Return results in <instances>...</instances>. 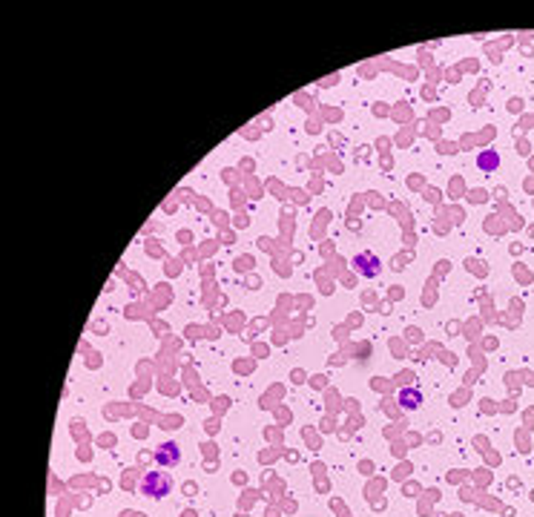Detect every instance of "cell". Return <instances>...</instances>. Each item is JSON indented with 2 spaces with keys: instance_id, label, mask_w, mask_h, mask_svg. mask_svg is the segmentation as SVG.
Listing matches in <instances>:
<instances>
[{
  "instance_id": "6da1fadb",
  "label": "cell",
  "mask_w": 534,
  "mask_h": 517,
  "mask_svg": "<svg viewBox=\"0 0 534 517\" xmlns=\"http://www.w3.org/2000/svg\"><path fill=\"white\" fill-rule=\"evenodd\" d=\"M141 488H144V495H150V497H164V495H169V488H173V477L167 472H150L141 480Z\"/></svg>"
},
{
  "instance_id": "3957f363",
  "label": "cell",
  "mask_w": 534,
  "mask_h": 517,
  "mask_svg": "<svg viewBox=\"0 0 534 517\" xmlns=\"http://www.w3.org/2000/svg\"><path fill=\"white\" fill-rule=\"evenodd\" d=\"M178 460H181V449H178V442H161L158 449H155V463L158 465H167V468H173V465H178Z\"/></svg>"
},
{
  "instance_id": "7a4b0ae2",
  "label": "cell",
  "mask_w": 534,
  "mask_h": 517,
  "mask_svg": "<svg viewBox=\"0 0 534 517\" xmlns=\"http://www.w3.org/2000/svg\"><path fill=\"white\" fill-rule=\"evenodd\" d=\"M351 265H353V270H356L359 276H365V279H374V276H379V270H382V265H379V256H374L371 250H365V253H356Z\"/></svg>"
},
{
  "instance_id": "277c9868",
  "label": "cell",
  "mask_w": 534,
  "mask_h": 517,
  "mask_svg": "<svg viewBox=\"0 0 534 517\" xmlns=\"http://www.w3.org/2000/svg\"><path fill=\"white\" fill-rule=\"evenodd\" d=\"M477 164H480L482 170H494L497 164H500V158H497V153H482V155L477 158Z\"/></svg>"
}]
</instances>
